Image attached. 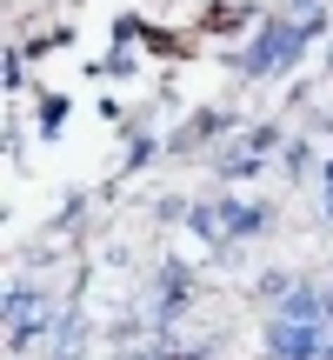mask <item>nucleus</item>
<instances>
[{
  "label": "nucleus",
  "instance_id": "1",
  "mask_svg": "<svg viewBox=\"0 0 333 360\" xmlns=\"http://www.w3.org/2000/svg\"><path fill=\"white\" fill-rule=\"evenodd\" d=\"M313 34H320V20H313V27H307V20H280V27H267V34L247 47L240 67H247V74H280V67L300 60V47H307Z\"/></svg>",
  "mask_w": 333,
  "mask_h": 360
},
{
  "label": "nucleus",
  "instance_id": "2",
  "mask_svg": "<svg viewBox=\"0 0 333 360\" xmlns=\"http://www.w3.org/2000/svg\"><path fill=\"white\" fill-rule=\"evenodd\" d=\"M273 354H280V360H327V340H320V327L280 321V327H273Z\"/></svg>",
  "mask_w": 333,
  "mask_h": 360
},
{
  "label": "nucleus",
  "instance_id": "3",
  "mask_svg": "<svg viewBox=\"0 0 333 360\" xmlns=\"http://www.w3.org/2000/svg\"><path fill=\"white\" fill-rule=\"evenodd\" d=\"M227 233H254V227H267V207H227Z\"/></svg>",
  "mask_w": 333,
  "mask_h": 360
},
{
  "label": "nucleus",
  "instance_id": "4",
  "mask_svg": "<svg viewBox=\"0 0 333 360\" xmlns=\"http://www.w3.org/2000/svg\"><path fill=\"white\" fill-rule=\"evenodd\" d=\"M327 214H333V167H327Z\"/></svg>",
  "mask_w": 333,
  "mask_h": 360
}]
</instances>
